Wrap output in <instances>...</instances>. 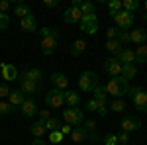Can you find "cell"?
I'll use <instances>...</instances> for the list:
<instances>
[{
    "label": "cell",
    "instance_id": "6da1fadb",
    "mask_svg": "<svg viewBox=\"0 0 147 145\" xmlns=\"http://www.w3.org/2000/svg\"><path fill=\"white\" fill-rule=\"evenodd\" d=\"M106 92L110 94V96H114V98H122V96H125V94H129V82L125 80L124 77H112L108 82H106Z\"/></svg>",
    "mask_w": 147,
    "mask_h": 145
},
{
    "label": "cell",
    "instance_id": "7a4b0ae2",
    "mask_svg": "<svg viewBox=\"0 0 147 145\" xmlns=\"http://www.w3.org/2000/svg\"><path fill=\"white\" fill-rule=\"evenodd\" d=\"M98 86V75L94 71H84L79 77V88L80 92H92Z\"/></svg>",
    "mask_w": 147,
    "mask_h": 145
},
{
    "label": "cell",
    "instance_id": "3957f363",
    "mask_svg": "<svg viewBox=\"0 0 147 145\" xmlns=\"http://www.w3.org/2000/svg\"><path fill=\"white\" fill-rule=\"evenodd\" d=\"M63 120L71 127H79V125L84 123V112L80 110L79 106L77 108H67V110H63Z\"/></svg>",
    "mask_w": 147,
    "mask_h": 145
},
{
    "label": "cell",
    "instance_id": "277c9868",
    "mask_svg": "<svg viewBox=\"0 0 147 145\" xmlns=\"http://www.w3.org/2000/svg\"><path fill=\"white\" fill-rule=\"evenodd\" d=\"M63 104H65V92L63 90H57V88L47 90V94H45V106L47 108L59 110V108H63Z\"/></svg>",
    "mask_w": 147,
    "mask_h": 145
},
{
    "label": "cell",
    "instance_id": "5b68a950",
    "mask_svg": "<svg viewBox=\"0 0 147 145\" xmlns=\"http://www.w3.org/2000/svg\"><path fill=\"white\" fill-rule=\"evenodd\" d=\"M80 30L84 32V34L88 35H96V32H98V16L96 14H88V16H82L80 18Z\"/></svg>",
    "mask_w": 147,
    "mask_h": 145
},
{
    "label": "cell",
    "instance_id": "8992f818",
    "mask_svg": "<svg viewBox=\"0 0 147 145\" xmlns=\"http://www.w3.org/2000/svg\"><path fill=\"white\" fill-rule=\"evenodd\" d=\"M114 22H116V28H118V30L129 32V28L134 26V14L122 10V12H118V14L114 16Z\"/></svg>",
    "mask_w": 147,
    "mask_h": 145
},
{
    "label": "cell",
    "instance_id": "52a82bcc",
    "mask_svg": "<svg viewBox=\"0 0 147 145\" xmlns=\"http://www.w3.org/2000/svg\"><path fill=\"white\" fill-rule=\"evenodd\" d=\"M129 96H131V102L136 106L137 110L141 112H147V92L141 88H129Z\"/></svg>",
    "mask_w": 147,
    "mask_h": 145
},
{
    "label": "cell",
    "instance_id": "ba28073f",
    "mask_svg": "<svg viewBox=\"0 0 147 145\" xmlns=\"http://www.w3.org/2000/svg\"><path fill=\"white\" fill-rule=\"evenodd\" d=\"M102 67H104V71H106V75H110V78L122 75V63H120L116 57H108V59L102 63Z\"/></svg>",
    "mask_w": 147,
    "mask_h": 145
},
{
    "label": "cell",
    "instance_id": "9c48e42d",
    "mask_svg": "<svg viewBox=\"0 0 147 145\" xmlns=\"http://www.w3.org/2000/svg\"><path fill=\"white\" fill-rule=\"evenodd\" d=\"M122 132H127V134H131V132H137L139 127H141V120L137 118V116H124L122 118Z\"/></svg>",
    "mask_w": 147,
    "mask_h": 145
},
{
    "label": "cell",
    "instance_id": "30bf717a",
    "mask_svg": "<svg viewBox=\"0 0 147 145\" xmlns=\"http://www.w3.org/2000/svg\"><path fill=\"white\" fill-rule=\"evenodd\" d=\"M0 75L4 80H16V78H20V73H18V69L10 65V63H0Z\"/></svg>",
    "mask_w": 147,
    "mask_h": 145
},
{
    "label": "cell",
    "instance_id": "8fae6325",
    "mask_svg": "<svg viewBox=\"0 0 147 145\" xmlns=\"http://www.w3.org/2000/svg\"><path fill=\"white\" fill-rule=\"evenodd\" d=\"M80 18H82V14H80V10H79V8H75V6H69L67 10L63 12V22L69 24V26L79 24Z\"/></svg>",
    "mask_w": 147,
    "mask_h": 145
},
{
    "label": "cell",
    "instance_id": "7c38bea8",
    "mask_svg": "<svg viewBox=\"0 0 147 145\" xmlns=\"http://www.w3.org/2000/svg\"><path fill=\"white\" fill-rule=\"evenodd\" d=\"M129 41L136 45H145L147 43V30L145 28H136V30H131L129 32Z\"/></svg>",
    "mask_w": 147,
    "mask_h": 145
},
{
    "label": "cell",
    "instance_id": "4fadbf2b",
    "mask_svg": "<svg viewBox=\"0 0 147 145\" xmlns=\"http://www.w3.org/2000/svg\"><path fill=\"white\" fill-rule=\"evenodd\" d=\"M116 59H118L122 65H136V53H134V49H129V47H124V49L116 55Z\"/></svg>",
    "mask_w": 147,
    "mask_h": 145
},
{
    "label": "cell",
    "instance_id": "5bb4252c",
    "mask_svg": "<svg viewBox=\"0 0 147 145\" xmlns=\"http://www.w3.org/2000/svg\"><path fill=\"white\" fill-rule=\"evenodd\" d=\"M49 80H51V84H53V88H57V90H67V86H69V78L63 75V73H53L51 77H49Z\"/></svg>",
    "mask_w": 147,
    "mask_h": 145
},
{
    "label": "cell",
    "instance_id": "9a60e30c",
    "mask_svg": "<svg viewBox=\"0 0 147 145\" xmlns=\"http://www.w3.org/2000/svg\"><path fill=\"white\" fill-rule=\"evenodd\" d=\"M20 78H26V80H32L35 84H39L43 80V71L41 69H26L22 75H20Z\"/></svg>",
    "mask_w": 147,
    "mask_h": 145
},
{
    "label": "cell",
    "instance_id": "2e32d148",
    "mask_svg": "<svg viewBox=\"0 0 147 145\" xmlns=\"http://www.w3.org/2000/svg\"><path fill=\"white\" fill-rule=\"evenodd\" d=\"M20 110H22V116H24V118H34L35 114H37L35 100H34V98H26V100H24V104L20 106Z\"/></svg>",
    "mask_w": 147,
    "mask_h": 145
},
{
    "label": "cell",
    "instance_id": "e0dca14e",
    "mask_svg": "<svg viewBox=\"0 0 147 145\" xmlns=\"http://www.w3.org/2000/svg\"><path fill=\"white\" fill-rule=\"evenodd\" d=\"M57 43H59V39H53V37H43L41 39V53L43 55H53L57 51Z\"/></svg>",
    "mask_w": 147,
    "mask_h": 145
},
{
    "label": "cell",
    "instance_id": "ac0fdd59",
    "mask_svg": "<svg viewBox=\"0 0 147 145\" xmlns=\"http://www.w3.org/2000/svg\"><path fill=\"white\" fill-rule=\"evenodd\" d=\"M20 28H22L24 32H28V34H34V32H37V22H35V16H34V14H30V16L22 18Z\"/></svg>",
    "mask_w": 147,
    "mask_h": 145
},
{
    "label": "cell",
    "instance_id": "d6986e66",
    "mask_svg": "<svg viewBox=\"0 0 147 145\" xmlns=\"http://www.w3.org/2000/svg\"><path fill=\"white\" fill-rule=\"evenodd\" d=\"M71 139H73V143H84L86 139H88V132L82 127V125H79V127H73V132H71Z\"/></svg>",
    "mask_w": 147,
    "mask_h": 145
},
{
    "label": "cell",
    "instance_id": "ffe728a7",
    "mask_svg": "<svg viewBox=\"0 0 147 145\" xmlns=\"http://www.w3.org/2000/svg\"><path fill=\"white\" fill-rule=\"evenodd\" d=\"M30 134L34 135V139H43V135L47 134V129H45V122H41V120L34 122V123H32V127H30Z\"/></svg>",
    "mask_w": 147,
    "mask_h": 145
},
{
    "label": "cell",
    "instance_id": "44dd1931",
    "mask_svg": "<svg viewBox=\"0 0 147 145\" xmlns=\"http://www.w3.org/2000/svg\"><path fill=\"white\" fill-rule=\"evenodd\" d=\"M26 98H28V96H26V94H24V92H22L20 88H18V90H12L10 94H8V102H10V104L14 106V108H18V106H22Z\"/></svg>",
    "mask_w": 147,
    "mask_h": 145
},
{
    "label": "cell",
    "instance_id": "7402d4cb",
    "mask_svg": "<svg viewBox=\"0 0 147 145\" xmlns=\"http://www.w3.org/2000/svg\"><path fill=\"white\" fill-rule=\"evenodd\" d=\"M65 104L69 108H77L80 104V94L75 90H65Z\"/></svg>",
    "mask_w": 147,
    "mask_h": 145
},
{
    "label": "cell",
    "instance_id": "603a6c76",
    "mask_svg": "<svg viewBox=\"0 0 147 145\" xmlns=\"http://www.w3.org/2000/svg\"><path fill=\"white\" fill-rule=\"evenodd\" d=\"M18 80H20V90H22L26 96H28V94H30V96L35 94L37 88H39V86H37L35 82H32V80H26V78H18Z\"/></svg>",
    "mask_w": 147,
    "mask_h": 145
},
{
    "label": "cell",
    "instance_id": "cb8c5ba5",
    "mask_svg": "<svg viewBox=\"0 0 147 145\" xmlns=\"http://www.w3.org/2000/svg\"><path fill=\"white\" fill-rule=\"evenodd\" d=\"M104 47H106V51H108V53H112L114 57H116L118 53H120V51H122V49H124V45L120 43L118 39H106Z\"/></svg>",
    "mask_w": 147,
    "mask_h": 145
},
{
    "label": "cell",
    "instance_id": "d4e9b609",
    "mask_svg": "<svg viewBox=\"0 0 147 145\" xmlns=\"http://www.w3.org/2000/svg\"><path fill=\"white\" fill-rule=\"evenodd\" d=\"M84 49H86V41H84V39H77L75 43L71 45L69 53H71L73 57H79V55H82V53H84Z\"/></svg>",
    "mask_w": 147,
    "mask_h": 145
},
{
    "label": "cell",
    "instance_id": "484cf974",
    "mask_svg": "<svg viewBox=\"0 0 147 145\" xmlns=\"http://www.w3.org/2000/svg\"><path fill=\"white\" fill-rule=\"evenodd\" d=\"M141 8V2L139 0H122V10L129 12V14H136Z\"/></svg>",
    "mask_w": 147,
    "mask_h": 145
},
{
    "label": "cell",
    "instance_id": "4316f807",
    "mask_svg": "<svg viewBox=\"0 0 147 145\" xmlns=\"http://www.w3.org/2000/svg\"><path fill=\"white\" fill-rule=\"evenodd\" d=\"M136 75H137L136 65H122V75H120V77H124L127 82H129L131 78H136Z\"/></svg>",
    "mask_w": 147,
    "mask_h": 145
},
{
    "label": "cell",
    "instance_id": "83f0119b",
    "mask_svg": "<svg viewBox=\"0 0 147 145\" xmlns=\"http://www.w3.org/2000/svg\"><path fill=\"white\" fill-rule=\"evenodd\" d=\"M14 10H16V16H20V18H26V16H30V14H32V8H30L26 2H16Z\"/></svg>",
    "mask_w": 147,
    "mask_h": 145
},
{
    "label": "cell",
    "instance_id": "f1b7e54d",
    "mask_svg": "<svg viewBox=\"0 0 147 145\" xmlns=\"http://www.w3.org/2000/svg\"><path fill=\"white\" fill-rule=\"evenodd\" d=\"M134 53H136V63H141L143 65L147 61V45H137Z\"/></svg>",
    "mask_w": 147,
    "mask_h": 145
},
{
    "label": "cell",
    "instance_id": "f546056e",
    "mask_svg": "<svg viewBox=\"0 0 147 145\" xmlns=\"http://www.w3.org/2000/svg\"><path fill=\"white\" fill-rule=\"evenodd\" d=\"M92 94H94V100H98V102H108V92H106V88H104L102 84H98L96 88L92 90Z\"/></svg>",
    "mask_w": 147,
    "mask_h": 145
},
{
    "label": "cell",
    "instance_id": "4dcf8cb0",
    "mask_svg": "<svg viewBox=\"0 0 147 145\" xmlns=\"http://www.w3.org/2000/svg\"><path fill=\"white\" fill-rule=\"evenodd\" d=\"M79 10L82 16H88V14H96V8H94V4L92 2H88V0H82L79 6Z\"/></svg>",
    "mask_w": 147,
    "mask_h": 145
},
{
    "label": "cell",
    "instance_id": "1f68e13d",
    "mask_svg": "<svg viewBox=\"0 0 147 145\" xmlns=\"http://www.w3.org/2000/svg\"><path fill=\"white\" fill-rule=\"evenodd\" d=\"M61 125H63V123H61L59 118H49V120L45 122V129H47V132H59Z\"/></svg>",
    "mask_w": 147,
    "mask_h": 145
},
{
    "label": "cell",
    "instance_id": "d6a6232c",
    "mask_svg": "<svg viewBox=\"0 0 147 145\" xmlns=\"http://www.w3.org/2000/svg\"><path fill=\"white\" fill-rule=\"evenodd\" d=\"M39 34H41V39H43V37H53V39H59V30H55V28H41V30H39Z\"/></svg>",
    "mask_w": 147,
    "mask_h": 145
},
{
    "label": "cell",
    "instance_id": "836d02e7",
    "mask_svg": "<svg viewBox=\"0 0 147 145\" xmlns=\"http://www.w3.org/2000/svg\"><path fill=\"white\" fill-rule=\"evenodd\" d=\"M108 12H110L112 18L118 12H122V0H110V2H108Z\"/></svg>",
    "mask_w": 147,
    "mask_h": 145
},
{
    "label": "cell",
    "instance_id": "e575fe53",
    "mask_svg": "<svg viewBox=\"0 0 147 145\" xmlns=\"http://www.w3.org/2000/svg\"><path fill=\"white\" fill-rule=\"evenodd\" d=\"M14 112H16V108L12 106L10 102L0 100V116H10V114H14Z\"/></svg>",
    "mask_w": 147,
    "mask_h": 145
},
{
    "label": "cell",
    "instance_id": "d590c367",
    "mask_svg": "<svg viewBox=\"0 0 147 145\" xmlns=\"http://www.w3.org/2000/svg\"><path fill=\"white\" fill-rule=\"evenodd\" d=\"M110 110L112 112H124L125 110V102L122 100V98H116V100H112V104H110Z\"/></svg>",
    "mask_w": 147,
    "mask_h": 145
},
{
    "label": "cell",
    "instance_id": "8d00e7d4",
    "mask_svg": "<svg viewBox=\"0 0 147 145\" xmlns=\"http://www.w3.org/2000/svg\"><path fill=\"white\" fill-rule=\"evenodd\" d=\"M49 141H51V145H61L63 134L61 132H49Z\"/></svg>",
    "mask_w": 147,
    "mask_h": 145
},
{
    "label": "cell",
    "instance_id": "74e56055",
    "mask_svg": "<svg viewBox=\"0 0 147 145\" xmlns=\"http://www.w3.org/2000/svg\"><path fill=\"white\" fill-rule=\"evenodd\" d=\"M102 143L104 145H118V137H116L114 134H108V135H104Z\"/></svg>",
    "mask_w": 147,
    "mask_h": 145
},
{
    "label": "cell",
    "instance_id": "f35d334b",
    "mask_svg": "<svg viewBox=\"0 0 147 145\" xmlns=\"http://www.w3.org/2000/svg\"><path fill=\"white\" fill-rule=\"evenodd\" d=\"M8 26H10V16L0 12V30H6Z\"/></svg>",
    "mask_w": 147,
    "mask_h": 145
},
{
    "label": "cell",
    "instance_id": "ab89813d",
    "mask_svg": "<svg viewBox=\"0 0 147 145\" xmlns=\"http://www.w3.org/2000/svg\"><path fill=\"white\" fill-rule=\"evenodd\" d=\"M82 127H84L88 134H94V132H96V122H94V120H84V125H82Z\"/></svg>",
    "mask_w": 147,
    "mask_h": 145
},
{
    "label": "cell",
    "instance_id": "60d3db41",
    "mask_svg": "<svg viewBox=\"0 0 147 145\" xmlns=\"http://www.w3.org/2000/svg\"><path fill=\"white\" fill-rule=\"evenodd\" d=\"M118 34H120V30H118L116 26H112V28H108V32H106V35H108V39H118Z\"/></svg>",
    "mask_w": 147,
    "mask_h": 145
},
{
    "label": "cell",
    "instance_id": "b9f144b4",
    "mask_svg": "<svg viewBox=\"0 0 147 145\" xmlns=\"http://www.w3.org/2000/svg\"><path fill=\"white\" fill-rule=\"evenodd\" d=\"M118 41L124 45V43H129V32H122L120 30V34H118Z\"/></svg>",
    "mask_w": 147,
    "mask_h": 145
},
{
    "label": "cell",
    "instance_id": "7bdbcfd3",
    "mask_svg": "<svg viewBox=\"0 0 147 145\" xmlns=\"http://www.w3.org/2000/svg\"><path fill=\"white\" fill-rule=\"evenodd\" d=\"M10 92H12L10 86L2 82V84H0V100H2V98H8V94H10Z\"/></svg>",
    "mask_w": 147,
    "mask_h": 145
},
{
    "label": "cell",
    "instance_id": "ee69618b",
    "mask_svg": "<svg viewBox=\"0 0 147 145\" xmlns=\"http://www.w3.org/2000/svg\"><path fill=\"white\" fill-rule=\"evenodd\" d=\"M116 137H118L120 143H124V145H127V141H129V134H127V132H120Z\"/></svg>",
    "mask_w": 147,
    "mask_h": 145
},
{
    "label": "cell",
    "instance_id": "f6af8a7d",
    "mask_svg": "<svg viewBox=\"0 0 147 145\" xmlns=\"http://www.w3.org/2000/svg\"><path fill=\"white\" fill-rule=\"evenodd\" d=\"M10 2H8V0H0V12H2V14H8V10H10Z\"/></svg>",
    "mask_w": 147,
    "mask_h": 145
},
{
    "label": "cell",
    "instance_id": "bcb514c9",
    "mask_svg": "<svg viewBox=\"0 0 147 145\" xmlns=\"http://www.w3.org/2000/svg\"><path fill=\"white\" fill-rule=\"evenodd\" d=\"M86 110H90V112H96V110H98V102L94 100V98H90V100L86 102Z\"/></svg>",
    "mask_w": 147,
    "mask_h": 145
},
{
    "label": "cell",
    "instance_id": "7dc6e473",
    "mask_svg": "<svg viewBox=\"0 0 147 145\" xmlns=\"http://www.w3.org/2000/svg\"><path fill=\"white\" fill-rule=\"evenodd\" d=\"M37 114H39V120H41V122H47V120L51 118L49 110H37Z\"/></svg>",
    "mask_w": 147,
    "mask_h": 145
},
{
    "label": "cell",
    "instance_id": "c3c4849f",
    "mask_svg": "<svg viewBox=\"0 0 147 145\" xmlns=\"http://www.w3.org/2000/svg\"><path fill=\"white\" fill-rule=\"evenodd\" d=\"M43 6L45 8H57L59 6V0H43Z\"/></svg>",
    "mask_w": 147,
    "mask_h": 145
},
{
    "label": "cell",
    "instance_id": "681fc988",
    "mask_svg": "<svg viewBox=\"0 0 147 145\" xmlns=\"http://www.w3.org/2000/svg\"><path fill=\"white\" fill-rule=\"evenodd\" d=\"M59 132H61L63 135H67V134L73 132V127H71V125H61V129H59Z\"/></svg>",
    "mask_w": 147,
    "mask_h": 145
},
{
    "label": "cell",
    "instance_id": "f907efd6",
    "mask_svg": "<svg viewBox=\"0 0 147 145\" xmlns=\"http://www.w3.org/2000/svg\"><path fill=\"white\" fill-rule=\"evenodd\" d=\"M32 145H45V141H43V139H34Z\"/></svg>",
    "mask_w": 147,
    "mask_h": 145
},
{
    "label": "cell",
    "instance_id": "816d5d0a",
    "mask_svg": "<svg viewBox=\"0 0 147 145\" xmlns=\"http://www.w3.org/2000/svg\"><path fill=\"white\" fill-rule=\"evenodd\" d=\"M143 16H147V2L143 4Z\"/></svg>",
    "mask_w": 147,
    "mask_h": 145
},
{
    "label": "cell",
    "instance_id": "f5cc1de1",
    "mask_svg": "<svg viewBox=\"0 0 147 145\" xmlns=\"http://www.w3.org/2000/svg\"><path fill=\"white\" fill-rule=\"evenodd\" d=\"M141 20H143V22H147V16H141Z\"/></svg>",
    "mask_w": 147,
    "mask_h": 145
},
{
    "label": "cell",
    "instance_id": "db71d44e",
    "mask_svg": "<svg viewBox=\"0 0 147 145\" xmlns=\"http://www.w3.org/2000/svg\"><path fill=\"white\" fill-rule=\"evenodd\" d=\"M118 145H124V143H118Z\"/></svg>",
    "mask_w": 147,
    "mask_h": 145
},
{
    "label": "cell",
    "instance_id": "11a10c76",
    "mask_svg": "<svg viewBox=\"0 0 147 145\" xmlns=\"http://www.w3.org/2000/svg\"><path fill=\"white\" fill-rule=\"evenodd\" d=\"M0 77H2V75H0Z\"/></svg>",
    "mask_w": 147,
    "mask_h": 145
},
{
    "label": "cell",
    "instance_id": "9f6ffc18",
    "mask_svg": "<svg viewBox=\"0 0 147 145\" xmlns=\"http://www.w3.org/2000/svg\"><path fill=\"white\" fill-rule=\"evenodd\" d=\"M145 45H147V43H145Z\"/></svg>",
    "mask_w": 147,
    "mask_h": 145
}]
</instances>
